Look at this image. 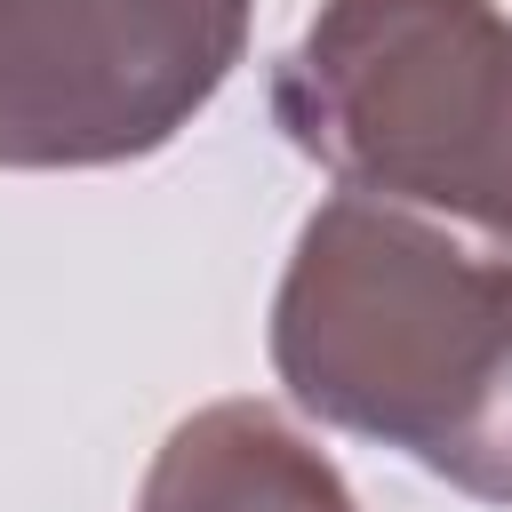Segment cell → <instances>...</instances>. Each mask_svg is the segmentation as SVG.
<instances>
[{"instance_id":"6da1fadb","label":"cell","mask_w":512,"mask_h":512,"mask_svg":"<svg viewBox=\"0 0 512 512\" xmlns=\"http://www.w3.org/2000/svg\"><path fill=\"white\" fill-rule=\"evenodd\" d=\"M272 376L312 424L512 504V256L336 192L304 216L272 288Z\"/></svg>"},{"instance_id":"7a4b0ae2","label":"cell","mask_w":512,"mask_h":512,"mask_svg":"<svg viewBox=\"0 0 512 512\" xmlns=\"http://www.w3.org/2000/svg\"><path fill=\"white\" fill-rule=\"evenodd\" d=\"M272 120L344 192L456 216L512 256V16L496 0H320L272 64Z\"/></svg>"},{"instance_id":"3957f363","label":"cell","mask_w":512,"mask_h":512,"mask_svg":"<svg viewBox=\"0 0 512 512\" xmlns=\"http://www.w3.org/2000/svg\"><path fill=\"white\" fill-rule=\"evenodd\" d=\"M256 0H0V168H128L248 56Z\"/></svg>"},{"instance_id":"277c9868","label":"cell","mask_w":512,"mask_h":512,"mask_svg":"<svg viewBox=\"0 0 512 512\" xmlns=\"http://www.w3.org/2000/svg\"><path fill=\"white\" fill-rule=\"evenodd\" d=\"M136 512H360V496L272 400H208L152 448Z\"/></svg>"}]
</instances>
